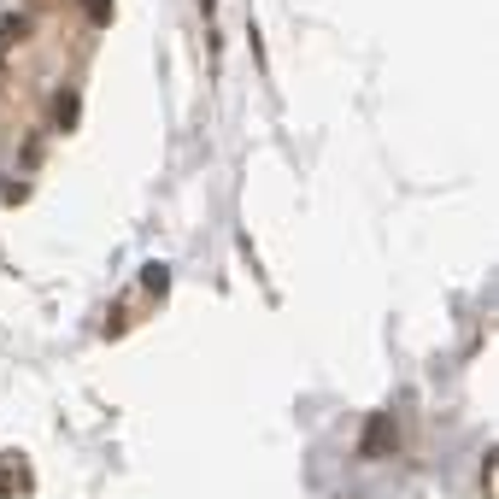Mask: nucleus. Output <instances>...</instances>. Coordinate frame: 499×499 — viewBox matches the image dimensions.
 Masks as SVG:
<instances>
[{"label":"nucleus","instance_id":"nucleus-1","mask_svg":"<svg viewBox=\"0 0 499 499\" xmlns=\"http://www.w3.org/2000/svg\"><path fill=\"white\" fill-rule=\"evenodd\" d=\"M377 453H394V417H370L365 423V458Z\"/></svg>","mask_w":499,"mask_h":499}]
</instances>
